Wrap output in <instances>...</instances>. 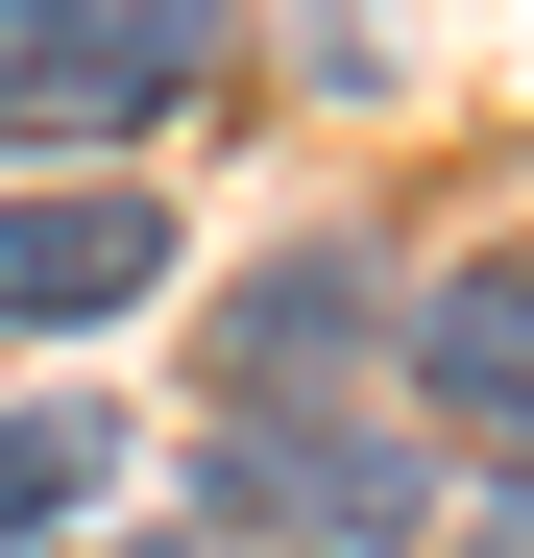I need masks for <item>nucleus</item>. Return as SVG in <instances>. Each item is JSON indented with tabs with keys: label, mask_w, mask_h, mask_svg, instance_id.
I'll return each instance as SVG.
<instances>
[{
	"label": "nucleus",
	"mask_w": 534,
	"mask_h": 558,
	"mask_svg": "<svg viewBox=\"0 0 534 558\" xmlns=\"http://www.w3.org/2000/svg\"><path fill=\"white\" fill-rule=\"evenodd\" d=\"M98 486H122V437H98V413H0V534H73Z\"/></svg>",
	"instance_id": "20e7f679"
},
{
	"label": "nucleus",
	"mask_w": 534,
	"mask_h": 558,
	"mask_svg": "<svg viewBox=\"0 0 534 558\" xmlns=\"http://www.w3.org/2000/svg\"><path fill=\"white\" fill-rule=\"evenodd\" d=\"M243 49V0H0V146H122Z\"/></svg>",
	"instance_id": "f257e3e1"
},
{
	"label": "nucleus",
	"mask_w": 534,
	"mask_h": 558,
	"mask_svg": "<svg viewBox=\"0 0 534 558\" xmlns=\"http://www.w3.org/2000/svg\"><path fill=\"white\" fill-rule=\"evenodd\" d=\"M413 413L486 437V461H534V267H437L413 292Z\"/></svg>",
	"instance_id": "7ed1b4c3"
},
{
	"label": "nucleus",
	"mask_w": 534,
	"mask_h": 558,
	"mask_svg": "<svg viewBox=\"0 0 534 558\" xmlns=\"http://www.w3.org/2000/svg\"><path fill=\"white\" fill-rule=\"evenodd\" d=\"M146 292H170V219L122 195V170H98V195H0V316H25V340H98Z\"/></svg>",
	"instance_id": "f03ea898"
}]
</instances>
